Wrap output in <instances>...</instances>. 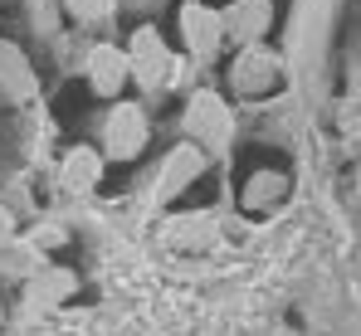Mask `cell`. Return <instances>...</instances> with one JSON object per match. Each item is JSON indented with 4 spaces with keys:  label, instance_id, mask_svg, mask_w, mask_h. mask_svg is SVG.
<instances>
[{
    "label": "cell",
    "instance_id": "cell-1",
    "mask_svg": "<svg viewBox=\"0 0 361 336\" xmlns=\"http://www.w3.org/2000/svg\"><path fill=\"white\" fill-rule=\"evenodd\" d=\"M127 58H132V78H137L142 93H157V88H166L176 78V54L166 49V39H161L157 25H142L127 39Z\"/></svg>",
    "mask_w": 361,
    "mask_h": 336
},
{
    "label": "cell",
    "instance_id": "cell-2",
    "mask_svg": "<svg viewBox=\"0 0 361 336\" xmlns=\"http://www.w3.org/2000/svg\"><path fill=\"white\" fill-rule=\"evenodd\" d=\"M185 132H190L195 147L225 151L230 137H235V112H230V103L220 93H190V103H185Z\"/></svg>",
    "mask_w": 361,
    "mask_h": 336
},
{
    "label": "cell",
    "instance_id": "cell-3",
    "mask_svg": "<svg viewBox=\"0 0 361 336\" xmlns=\"http://www.w3.org/2000/svg\"><path fill=\"white\" fill-rule=\"evenodd\" d=\"M147 112L142 103H113L108 117H103V156L113 161H137L142 147H147Z\"/></svg>",
    "mask_w": 361,
    "mask_h": 336
},
{
    "label": "cell",
    "instance_id": "cell-4",
    "mask_svg": "<svg viewBox=\"0 0 361 336\" xmlns=\"http://www.w3.org/2000/svg\"><path fill=\"white\" fill-rule=\"evenodd\" d=\"M176 25H180V39H185L190 58H215L220 54V44H225V20H220V10H210V5H200V0H185Z\"/></svg>",
    "mask_w": 361,
    "mask_h": 336
},
{
    "label": "cell",
    "instance_id": "cell-5",
    "mask_svg": "<svg viewBox=\"0 0 361 336\" xmlns=\"http://www.w3.org/2000/svg\"><path fill=\"white\" fill-rule=\"evenodd\" d=\"M220 20H225V39H235V44H264V35H269V25H274V5L269 0H230L225 10H220Z\"/></svg>",
    "mask_w": 361,
    "mask_h": 336
},
{
    "label": "cell",
    "instance_id": "cell-6",
    "mask_svg": "<svg viewBox=\"0 0 361 336\" xmlns=\"http://www.w3.org/2000/svg\"><path fill=\"white\" fill-rule=\"evenodd\" d=\"M83 73H88V88H93L98 98H118L122 83L132 78V58H127V49H118V44H98V49H88Z\"/></svg>",
    "mask_w": 361,
    "mask_h": 336
},
{
    "label": "cell",
    "instance_id": "cell-7",
    "mask_svg": "<svg viewBox=\"0 0 361 336\" xmlns=\"http://www.w3.org/2000/svg\"><path fill=\"white\" fill-rule=\"evenodd\" d=\"M230 83H235L240 93H269V88L279 83V54L264 49V44H244L240 58H235V68H230Z\"/></svg>",
    "mask_w": 361,
    "mask_h": 336
},
{
    "label": "cell",
    "instance_id": "cell-8",
    "mask_svg": "<svg viewBox=\"0 0 361 336\" xmlns=\"http://www.w3.org/2000/svg\"><path fill=\"white\" fill-rule=\"evenodd\" d=\"M200 170H205V147H195V142L176 147V151L166 156V166H161V185H157V195H161V200L180 195L190 180H200Z\"/></svg>",
    "mask_w": 361,
    "mask_h": 336
},
{
    "label": "cell",
    "instance_id": "cell-9",
    "mask_svg": "<svg viewBox=\"0 0 361 336\" xmlns=\"http://www.w3.org/2000/svg\"><path fill=\"white\" fill-rule=\"evenodd\" d=\"M63 297H73V273H68V268L44 263L35 278H25V302H30V307H59Z\"/></svg>",
    "mask_w": 361,
    "mask_h": 336
},
{
    "label": "cell",
    "instance_id": "cell-10",
    "mask_svg": "<svg viewBox=\"0 0 361 336\" xmlns=\"http://www.w3.org/2000/svg\"><path fill=\"white\" fill-rule=\"evenodd\" d=\"M63 190H73V195H88L98 180H103V151H93V147H73L68 156H63Z\"/></svg>",
    "mask_w": 361,
    "mask_h": 336
},
{
    "label": "cell",
    "instance_id": "cell-11",
    "mask_svg": "<svg viewBox=\"0 0 361 336\" xmlns=\"http://www.w3.org/2000/svg\"><path fill=\"white\" fill-rule=\"evenodd\" d=\"M44 268V249L35 244V239H5L0 244V273L5 278H35Z\"/></svg>",
    "mask_w": 361,
    "mask_h": 336
},
{
    "label": "cell",
    "instance_id": "cell-12",
    "mask_svg": "<svg viewBox=\"0 0 361 336\" xmlns=\"http://www.w3.org/2000/svg\"><path fill=\"white\" fill-rule=\"evenodd\" d=\"M0 88H5L10 98L35 93V73L25 68V54H20L15 44H0Z\"/></svg>",
    "mask_w": 361,
    "mask_h": 336
},
{
    "label": "cell",
    "instance_id": "cell-13",
    "mask_svg": "<svg viewBox=\"0 0 361 336\" xmlns=\"http://www.w3.org/2000/svg\"><path fill=\"white\" fill-rule=\"evenodd\" d=\"M63 15H73L78 25H108L118 15V0H59Z\"/></svg>",
    "mask_w": 361,
    "mask_h": 336
},
{
    "label": "cell",
    "instance_id": "cell-14",
    "mask_svg": "<svg viewBox=\"0 0 361 336\" xmlns=\"http://www.w3.org/2000/svg\"><path fill=\"white\" fill-rule=\"evenodd\" d=\"M30 5V15L39 20V30H54V10H59V0H25Z\"/></svg>",
    "mask_w": 361,
    "mask_h": 336
},
{
    "label": "cell",
    "instance_id": "cell-15",
    "mask_svg": "<svg viewBox=\"0 0 361 336\" xmlns=\"http://www.w3.org/2000/svg\"><path fill=\"white\" fill-rule=\"evenodd\" d=\"M5 239H15V220H10V210L0 205V244H5Z\"/></svg>",
    "mask_w": 361,
    "mask_h": 336
},
{
    "label": "cell",
    "instance_id": "cell-16",
    "mask_svg": "<svg viewBox=\"0 0 361 336\" xmlns=\"http://www.w3.org/2000/svg\"><path fill=\"white\" fill-rule=\"evenodd\" d=\"M0 317H5V307H0Z\"/></svg>",
    "mask_w": 361,
    "mask_h": 336
},
{
    "label": "cell",
    "instance_id": "cell-17",
    "mask_svg": "<svg viewBox=\"0 0 361 336\" xmlns=\"http://www.w3.org/2000/svg\"><path fill=\"white\" fill-rule=\"evenodd\" d=\"M137 5H147V0H137Z\"/></svg>",
    "mask_w": 361,
    "mask_h": 336
}]
</instances>
